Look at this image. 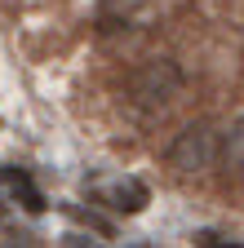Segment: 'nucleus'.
<instances>
[{
	"label": "nucleus",
	"mask_w": 244,
	"mask_h": 248,
	"mask_svg": "<svg viewBox=\"0 0 244 248\" xmlns=\"http://www.w3.org/2000/svg\"><path fill=\"white\" fill-rule=\"evenodd\" d=\"M218 164V133H213V124H191V129H182L169 146V169L182 173V177H200Z\"/></svg>",
	"instance_id": "obj_2"
},
{
	"label": "nucleus",
	"mask_w": 244,
	"mask_h": 248,
	"mask_svg": "<svg viewBox=\"0 0 244 248\" xmlns=\"http://www.w3.org/2000/svg\"><path fill=\"white\" fill-rule=\"evenodd\" d=\"M94 200L107 204L111 213H142L151 191L138 177H111V182H94Z\"/></svg>",
	"instance_id": "obj_3"
},
{
	"label": "nucleus",
	"mask_w": 244,
	"mask_h": 248,
	"mask_svg": "<svg viewBox=\"0 0 244 248\" xmlns=\"http://www.w3.org/2000/svg\"><path fill=\"white\" fill-rule=\"evenodd\" d=\"M0 182H5V186H9V191H14V195H22V204H27V208H32V213H40V208H45V195H40V191H36V186H32V177H27L22 169H14V164H5V169H0Z\"/></svg>",
	"instance_id": "obj_5"
},
{
	"label": "nucleus",
	"mask_w": 244,
	"mask_h": 248,
	"mask_svg": "<svg viewBox=\"0 0 244 248\" xmlns=\"http://www.w3.org/2000/svg\"><path fill=\"white\" fill-rule=\"evenodd\" d=\"M218 160H222L231 173H244V115L218 138Z\"/></svg>",
	"instance_id": "obj_4"
},
{
	"label": "nucleus",
	"mask_w": 244,
	"mask_h": 248,
	"mask_svg": "<svg viewBox=\"0 0 244 248\" xmlns=\"http://www.w3.org/2000/svg\"><path fill=\"white\" fill-rule=\"evenodd\" d=\"M182 89H187V76L173 58H151L133 71L129 80V102L138 111H164L182 98Z\"/></svg>",
	"instance_id": "obj_1"
}]
</instances>
